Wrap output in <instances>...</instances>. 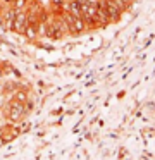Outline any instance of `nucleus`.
Returning a JSON list of instances; mask_svg holds the SVG:
<instances>
[{
  "instance_id": "1",
  "label": "nucleus",
  "mask_w": 155,
  "mask_h": 160,
  "mask_svg": "<svg viewBox=\"0 0 155 160\" xmlns=\"http://www.w3.org/2000/svg\"><path fill=\"white\" fill-rule=\"evenodd\" d=\"M26 114V103H21V102L12 100L7 107V119L10 122H19L21 119Z\"/></svg>"
},
{
  "instance_id": "2",
  "label": "nucleus",
  "mask_w": 155,
  "mask_h": 160,
  "mask_svg": "<svg viewBox=\"0 0 155 160\" xmlns=\"http://www.w3.org/2000/svg\"><path fill=\"white\" fill-rule=\"evenodd\" d=\"M28 26H29V22H28V12L26 11H24V12H17L12 29L16 33H19V35H24V31H26Z\"/></svg>"
},
{
  "instance_id": "3",
  "label": "nucleus",
  "mask_w": 155,
  "mask_h": 160,
  "mask_svg": "<svg viewBox=\"0 0 155 160\" xmlns=\"http://www.w3.org/2000/svg\"><path fill=\"white\" fill-rule=\"evenodd\" d=\"M16 14L12 7H2V28L5 29H12L14 21H16Z\"/></svg>"
},
{
  "instance_id": "4",
  "label": "nucleus",
  "mask_w": 155,
  "mask_h": 160,
  "mask_svg": "<svg viewBox=\"0 0 155 160\" xmlns=\"http://www.w3.org/2000/svg\"><path fill=\"white\" fill-rule=\"evenodd\" d=\"M88 28V24H86V21L83 18H74L72 16L71 19V33H81L85 31V29Z\"/></svg>"
},
{
  "instance_id": "5",
  "label": "nucleus",
  "mask_w": 155,
  "mask_h": 160,
  "mask_svg": "<svg viewBox=\"0 0 155 160\" xmlns=\"http://www.w3.org/2000/svg\"><path fill=\"white\" fill-rule=\"evenodd\" d=\"M24 36L28 40H36L38 38V29H36V24H29L24 31Z\"/></svg>"
},
{
  "instance_id": "6",
  "label": "nucleus",
  "mask_w": 155,
  "mask_h": 160,
  "mask_svg": "<svg viewBox=\"0 0 155 160\" xmlns=\"http://www.w3.org/2000/svg\"><path fill=\"white\" fill-rule=\"evenodd\" d=\"M28 4H29V0H16L12 5V9L16 12H24L28 9Z\"/></svg>"
},
{
  "instance_id": "7",
  "label": "nucleus",
  "mask_w": 155,
  "mask_h": 160,
  "mask_svg": "<svg viewBox=\"0 0 155 160\" xmlns=\"http://www.w3.org/2000/svg\"><path fill=\"white\" fill-rule=\"evenodd\" d=\"M12 100L21 102V103H26V102H28V91H26V90H19L17 93H14V98H12Z\"/></svg>"
},
{
  "instance_id": "8",
  "label": "nucleus",
  "mask_w": 155,
  "mask_h": 160,
  "mask_svg": "<svg viewBox=\"0 0 155 160\" xmlns=\"http://www.w3.org/2000/svg\"><path fill=\"white\" fill-rule=\"evenodd\" d=\"M16 0H0V7H12Z\"/></svg>"
},
{
  "instance_id": "9",
  "label": "nucleus",
  "mask_w": 155,
  "mask_h": 160,
  "mask_svg": "<svg viewBox=\"0 0 155 160\" xmlns=\"http://www.w3.org/2000/svg\"><path fill=\"white\" fill-rule=\"evenodd\" d=\"M0 26H2V7H0Z\"/></svg>"
}]
</instances>
